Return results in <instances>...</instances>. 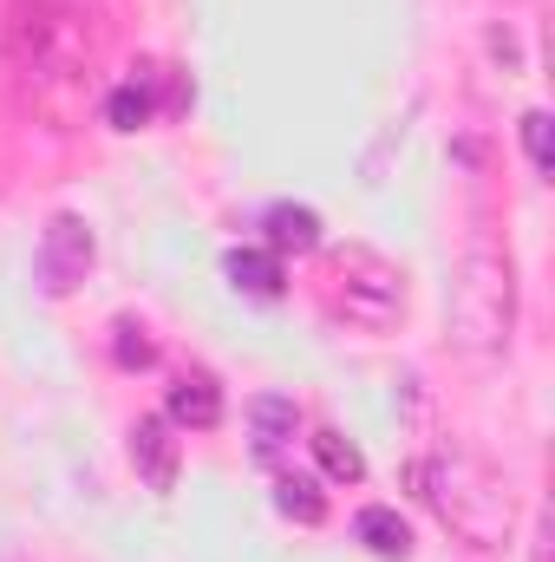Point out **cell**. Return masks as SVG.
<instances>
[{"mask_svg":"<svg viewBox=\"0 0 555 562\" xmlns=\"http://www.w3.org/2000/svg\"><path fill=\"white\" fill-rule=\"evenodd\" d=\"M412 491H418V504H424L464 550H477V557L503 550L510 530H517V491H510V477H503L484 451H471L464 438H438V445L418 458Z\"/></svg>","mask_w":555,"mask_h":562,"instance_id":"obj_1","label":"cell"},{"mask_svg":"<svg viewBox=\"0 0 555 562\" xmlns=\"http://www.w3.org/2000/svg\"><path fill=\"white\" fill-rule=\"evenodd\" d=\"M99 40H105L99 0H20V13H13V72L33 99L72 92L92 72Z\"/></svg>","mask_w":555,"mask_h":562,"instance_id":"obj_2","label":"cell"},{"mask_svg":"<svg viewBox=\"0 0 555 562\" xmlns=\"http://www.w3.org/2000/svg\"><path fill=\"white\" fill-rule=\"evenodd\" d=\"M451 340L471 360H503L517 340V262L497 243H471L451 281Z\"/></svg>","mask_w":555,"mask_h":562,"instance_id":"obj_3","label":"cell"},{"mask_svg":"<svg viewBox=\"0 0 555 562\" xmlns=\"http://www.w3.org/2000/svg\"><path fill=\"white\" fill-rule=\"evenodd\" d=\"M327 307H333V321H347V327H360V334H386V327L406 321V269L353 243V249L333 256Z\"/></svg>","mask_w":555,"mask_h":562,"instance_id":"obj_4","label":"cell"},{"mask_svg":"<svg viewBox=\"0 0 555 562\" xmlns=\"http://www.w3.org/2000/svg\"><path fill=\"white\" fill-rule=\"evenodd\" d=\"M92 229H86V216H72V210H59L53 223H46V236H39V249H33V281L59 301V294H72L79 281L92 276Z\"/></svg>","mask_w":555,"mask_h":562,"instance_id":"obj_5","label":"cell"},{"mask_svg":"<svg viewBox=\"0 0 555 562\" xmlns=\"http://www.w3.org/2000/svg\"><path fill=\"white\" fill-rule=\"evenodd\" d=\"M132 464L150 491H170L177 484V464H183V438L170 431V419H138L132 425Z\"/></svg>","mask_w":555,"mask_h":562,"instance_id":"obj_6","label":"cell"},{"mask_svg":"<svg viewBox=\"0 0 555 562\" xmlns=\"http://www.w3.org/2000/svg\"><path fill=\"white\" fill-rule=\"evenodd\" d=\"M216 419H223V393H216V380H209V373H183V380L170 386V425L209 431Z\"/></svg>","mask_w":555,"mask_h":562,"instance_id":"obj_7","label":"cell"},{"mask_svg":"<svg viewBox=\"0 0 555 562\" xmlns=\"http://www.w3.org/2000/svg\"><path fill=\"white\" fill-rule=\"evenodd\" d=\"M353 537H360L373 557H386V562L412 557V530H406V517H399V510H386V504H366V510L353 517Z\"/></svg>","mask_w":555,"mask_h":562,"instance_id":"obj_8","label":"cell"},{"mask_svg":"<svg viewBox=\"0 0 555 562\" xmlns=\"http://www.w3.org/2000/svg\"><path fill=\"white\" fill-rule=\"evenodd\" d=\"M223 269H229V281H236L242 294H262V301L281 294V269H275V256H262V249H229Z\"/></svg>","mask_w":555,"mask_h":562,"instance_id":"obj_9","label":"cell"},{"mask_svg":"<svg viewBox=\"0 0 555 562\" xmlns=\"http://www.w3.org/2000/svg\"><path fill=\"white\" fill-rule=\"evenodd\" d=\"M262 223H269V243H275V249H314V243H320V216H314V210L275 203Z\"/></svg>","mask_w":555,"mask_h":562,"instance_id":"obj_10","label":"cell"},{"mask_svg":"<svg viewBox=\"0 0 555 562\" xmlns=\"http://www.w3.org/2000/svg\"><path fill=\"white\" fill-rule=\"evenodd\" d=\"M294 425H301V413H294V400H256V451L269 458V451H281L287 438H294Z\"/></svg>","mask_w":555,"mask_h":562,"instance_id":"obj_11","label":"cell"},{"mask_svg":"<svg viewBox=\"0 0 555 562\" xmlns=\"http://www.w3.org/2000/svg\"><path fill=\"white\" fill-rule=\"evenodd\" d=\"M314 458H320V464H327V477H340V484H353V477L366 471V464H360V451H353L340 431H314Z\"/></svg>","mask_w":555,"mask_h":562,"instance_id":"obj_12","label":"cell"},{"mask_svg":"<svg viewBox=\"0 0 555 562\" xmlns=\"http://www.w3.org/2000/svg\"><path fill=\"white\" fill-rule=\"evenodd\" d=\"M105 119H112L118 132H138V125H150V92H144L138 79H132V86H118V92H112V105H105Z\"/></svg>","mask_w":555,"mask_h":562,"instance_id":"obj_13","label":"cell"},{"mask_svg":"<svg viewBox=\"0 0 555 562\" xmlns=\"http://www.w3.org/2000/svg\"><path fill=\"white\" fill-rule=\"evenodd\" d=\"M287 517H301V524H320V491L307 484V477H281V497H275Z\"/></svg>","mask_w":555,"mask_h":562,"instance_id":"obj_14","label":"cell"},{"mask_svg":"<svg viewBox=\"0 0 555 562\" xmlns=\"http://www.w3.org/2000/svg\"><path fill=\"white\" fill-rule=\"evenodd\" d=\"M112 334H118V360H125V367H150V360H157V347L144 340V327H138V321H118Z\"/></svg>","mask_w":555,"mask_h":562,"instance_id":"obj_15","label":"cell"},{"mask_svg":"<svg viewBox=\"0 0 555 562\" xmlns=\"http://www.w3.org/2000/svg\"><path fill=\"white\" fill-rule=\"evenodd\" d=\"M523 144H530V164H536V170H550V119H543V112H530V119H523Z\"/></svg>","mask_w":555,"mask_h":562,"instance_id":"obj_16","label":"cell"},{"mask_svg":"<svg viewBox=\"0 0 555 562\" xmlns=\"http://www.w3.org/2000/svg\"><path fill=\"white\" fill-rule=\"evenodd\" d=\"M530 562H550V537H543V530L530 537Z\"/></svg>","mask_w":555,"mask_h":562,"instance_id":"obj_17","label":"cell"}]
</instances>
